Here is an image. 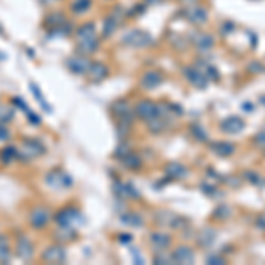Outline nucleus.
Masks as SVG:
<instances>
[{"label": "nucleus", "instance_id": "nucleus-1", "mask_svg": "<svg viewBox=\"0 0 265 265\" xmlns=\"http://www.w3.org/2000/svg\"><path fill=\"white\" fill-rule=\"evenodd\" d=\"M57 223H59L60 228H68V230H75L78 225L84 223V216L80 214V210L73 209V207H66L57 214Z\"/></svg>", "mask_w": 265, "mask_h": 265}, {"label": "nucleus", "instance_id": "nucleus-2", "mask_svg": "<svg viewBox=\"0 0 265 265\" xmlns=\"http://www.w3.org/2000/svg\"><path fill=\"white\" fill-rule=\"evenodd\" d=\"M122 43L133 48H145L149 44H152V37L151 34H147V32L140 30V28H133V30L124 34Z\"/></svg>", "mask_w": 265, "mask_h": 265}, {"label": "nucleus", "instance_id": "nucleus-3", "mask_svg": "<svg viewBox=\"0 0 265 265\" xmlns=\"http://www.w3.org/2000/svg\"><path fill=\"white\" fill-rule=\"evenodd\" d=\"M135 111L140 119H143V120H151V119H154V117H161L163 115L161 106L156 104L154 101H151V99H143V101H140V103L136 104Z\"/></svg>", "mask_w": 265, "mask_h": 265}, {"label": "nucleus", "instance_id": "nucleus-4", "mask_svg": "<svg viewBox=\"0 0 265 265\" xmlns=\"http://www.w3.org/2000/svg\"><path fill=\"white\" fill-rule=\"evenodd\" d=\"M182 75L186 76V80L193 87L200 88V90L207 88V85H209V80L205 78V75H203L196 66H186V68L182 69Z\"/></svg>", "mask_w": 265, "mask_h": 265}, {"label": "nucleus", "instance_id": "nucleus-5", "mask_svg": "<svg viewBox=\"0 0 265 265\" xmlns=\"http://www.w3.org/2000/svg\"><path fill=\"white\" fill-rule=\"evenodd\" d=\"M189 39L200 53H209L216 44L214 37L210 34H205V32H194V34H191Z\"/></svg>", "mask_w": 265, "mask_h": 265}, {"label": "nucleus", "instance_id": "nucleus-6", "mask_svg": "<svg viewBox=\"0 0 265 265\" xmlns=\"http://www.w3.org/2000/svg\"><path fill=\"white\" fill-rule=\"evenodd\" d=\"M18 154H23L25 159L37 158V156L44 154V145L37 140H25L23 145H21V151H18Z\"/></svg>", "mask_w": 265, "mask_h": 265}, {"label": "nucleus", "instance_id": "nucleus-7", "mask_svg": "<svg viewBox=\"0 0 265 265\" xmlns=\"http://www.w3.org/2000/svg\"><path fill=\"white\" fill-rule=\"evenodd\" d=\"M184 16H186V20L193 25H203L209 20L207 9L202 7V5H193V7L186 9V11H184Z\"/></svg>", "mask_w": 265, "mask_h": 265}, {"label": "nucleus", "instance_id": "nucleus-8", "mask_svg": "<svg viewBox=\"0 0 265 265\" xmlns=\"http://www.w3.org/2000/svg\"><path fill=\"white\" fill-rule=\"evenodd\" d=\"M246 129V122L237 117V115H232V117H226L225 120L221 122V131L226 133V135H237L241 131Z\"/></svg>", "mask_w": 265, "mask_h": 265}, {"label": "nucleus", "instance_id": "nucleus-9", "mask_svg": "<svg viewBox=\"0 0 265 265\" xmlns=\"http://www.w3.org/2000/svg\"><path fill=\"white\" fill-rule=\"evenodd\" d=\"M28 221H30V225L36 230L44 228L50 223V210L44 209V207H36L30 212V216H28Z\"/></svg>", "mask_w": 265, "mask_h": 265}, {"label": "nucleus", "instance_id": "nucleus-10", "mask_svg": "<svg viewBox=\"0 0 265 265\" xmlns=\"http://www.w3.org/2000/svg\"><path fill=\"white\" fill-rule=\"evenodd\" d=\"M66 66H68L69 71L75 73V75H85L88 66H90V62H88L87 55H75L66 60Z\"/></svg>", "mask_w": 265, "mask_h": 265}, {"label": "nucleus", "instance_id": "nucleus-11", "mask_svg": "<svg viewBox=\"0 0 265 265\" xmlns=\"http://www.w3.org/2000/svg\"><path fill=\"white\" fill-rule=\"evenodd\" d=\"M111 111L115 113V117H119L120 122L129 124L131 126V115H133V110H131V106H129L127 101H124V99L115 101V103L111 104Z\"/></svg>", "mask_w": 265, "mask_h": 265}, {"label": "nucleus", "instance_id": "nucleus-12", "mask_svg": "<svg viewBox=\"0 0 265 265\" xmlns=\"http://www.w3.org/2000/svg\"><path fill=\"white\" fill-rule=\"evenodd\" d=\"M43 260L46 264H64L66 262V251L62 246H50L43 251Z\"/></svg>", "mask_w": 265, "mask_h": 265}, {"label": "nucleus", "instance_id": "nucleus-13", "mask_svg": "<svg viewBox=\"0 0 265 265\" xmlns=\"http://www.w3.org/2000/svg\"><path fill=\"white\" fill-rule=\"evenodd\" d=\"M46 182L53 187H68L73 184V178L68 174H64V172L53 170L46 175Z\"/></svg>", "mask_w": 265, "mask_h": 265}, {"label": "nucleus", "instance_id": "nucleus-14", "mask_svg": "<svg viewBox=\"0 0 265 265\" xmlns=\"http://www.w3.org/2000/svg\"><path fill=\"white\" fill-rule=\"evenodd\" d=\"M170 257H172V262H174V264L189 265L194 262V253H193V250H191L189 246H178L177 250H175Z\"/></svg>", "mask_w": 265, "mask_h": 265}, {"label": "nucleus", "instance_id": "nucleus-15", "mask_svg": "<svg viewBox=\"0 0 265 265\" xmlns=\"http://www.w3.org/2000/svg\"><path fill=\"white\" fill-rule=\"evenodd\" d=\"M87 76L90 82H94V84L103 82V80L108 76V68L103 62H92L87 69Z\"/></svg>", "mask_w": 265, "mask_h": 265}, {"label": "nucleus", "instance_id": "nucleus-16", "mask_svg": "<svg viewBox=\"0 0 265 265\" xmlns=\"http://www.w3.org/2000/svg\"><path fill=\"white\" fill-rule=\"evenodd\" d=\"M163 84V76L159 71H147L145 75L140 80V85H142L145 90H152V88L159 87Z\"/></svg>", "mask_w": 265, "mask_h": 265}, {"label": "nucleus", "instance_id": "nucleus-17", "mask_svg": "<svg viewBox=\"0 0 265 265\" xmlns=\"http://www.w3.org/2000/svg\"><path fill=\"white\" fill-rule=\"evenodd\" d=\"M97 46H99V37L92 36V37H87V39H78L76 50L80 52V55H92V53H95Z\"/></svg>", "mask_w": 265, "mask_h": 265}, {"label": "nucleus", "instance_id": "nucleus-18", "mask_svg": "<svg viewBox=\"0 0 265 265\" xmlns=\"http://www.w3.org/2000/svg\"><path fill=\"white\" fill-rule=\"evenodd\" d=\"M16 255H18L21 260H30L32 255H34V246H32V242L28 241L27 237H23V235L16 242Z\"/></svg>", "mask_w": 265, "mask_h": 265}, {"label": "nucleus", "instance_id": "nucleus-19", "mask_svg": "<svg viewBox=\"0 0 265 265\" xmlns=\"http://www.w3.org/2000/svg\"><path fill=\"white\" fill-rule=\"evenodd\" d=\"M210 151L219 158H230L235 152V145L230 142H210Z\"/></svg>", "mask_w": 265, "mask_h": 265}, {"label": "nucleus", "instance_id": "nucleus-20", "mask_svg": "<svg viewBox=\"0 0 265 265\" xmlns=\"http://www.w3.org/2000/svg\"><path fill=\"white\" fill-rule=\"evenodd\" d=\"M165 172H167V177L174 178V180L186 178L187 174H189V172H187V168L184 167V165H178V163H170V165H167Z\"/></svg>", "mask_w": 265, "mask_h": 265}, {"label": "nucleus", "instance_id": "nucleus-21", "mask_svg": "<svg viewBox=\"0 0 265 265\" xmlns=\"http://www.w3.org/2000/svg\"><path fill=\"white\" fill-rule=\"evenodd\" d=\"M172 239L170 235L167 234H161V232H154V234H151V244L154 246L156 251H165L170 246Z\"/></svg>", "mask_w": 265, "mask_h": 265}, {"label": "nucleus", "instance_id": "nucleus-22", "mask_svg": "<svg viewBox=\"0 0 265 265\" xmlns=\"http://www.w3.org/2000/svg\"><path fill=\"white\" fill-rule=\"evenodd\" d=\"M214 241H216V230L214 228H203L200 234H198V239H196V242L202 248H210V246L214 244Z\"/></svg>", "mask_w": 265, "mask_h": 265}, {"label": "nucleus", "instance_id": "nucleus-23", "mask_svg": "<svg viewBox=\"0 0 265 265\" xmlns=\"http://www.w3.org/2000/svg\"><path fill=\"white\" fill-rule=\"evenodd\" d=\"M28 87H30V90H32V95H34L37 103L41 104V108H43V110L46 111V113H52V104H50V103L46 101V97H44L43 92L39 90V87H37V85L34 84V82H30V84H28Z\"/></svg>", "mask_w": 265, "mask_h": 265}, {"label": "nucleus", "instance_id": "nucleus-24", "mask_svg": "<svg viewBox=\"0 0 265 265\" xmlns=\"http://www.w3.org/2000/svg\"><path fill=\"white\" fill-rule=\"evenodd\" d=\"M196 68L200 69V71L205 75V78L209 80H214V82H218L219 80V71L216 69V66H212V64H207V62H198Z\"/></svg>", "mask_w": 265, "mask_h": 265}, {"label": "nucleus", "instance_id": "nucleus-25", "mask_svg": "<svg viewBox=\"0 0 265 265\" xmlns=\"http://www.w3.org/2000/svg\"><path fill=\"white\" fill-rule=\"evenodd\" d=\"M92 36H97L95 25L92 23V21L84 23L82 27H78V30H76V39H87V37H92Z\"/></svg>", "mask_w": 265, "mask_h": 265}, {"label": "nucleus", "instance_id": "nucleus-26", "mask_svg": "<svg viewBox=\"0 0 265 265\" xmlns=\"http://www.w3.org/2000/svg\"><path fill=\"white\" fill-rule=\"evenodd\" d=\"M122 163H124V167L129 168V170H138V168H142V159H140V156H136L135 152H127L122 158Z\"/></svg>", "mask_w": 265, "mask_h": 265}, {"label": "nucleus", "instance_id": "nucleus-27", "mask_svg": "<svg viewBox=\"0 0 265 265\" xmlns=\"http://www.w3.org/2000/svg\"><path fill=\"white\" fill-rule=\"evenodd\" d=\"M117 25H119V20H117V16H113V14H110L104 20V23H103V36L104 37H110L111 34H113L115 30H117Z\"/></svg>", "mask_w": 265, "mask_h": 265}, {"label": "nucleus", "instance_id": "nucleus-28", "mask_svg": "<svg viewBox=\"0 0 265 265\" xmlns=\"http://www.w3.org/2000/svg\"><path fill=\"white\" fill-rule=\"evenodd\" d=\"M122 223H126L129 226H135V228H140L143 225V218L136 212H126L122 216Z\"/></svg>", "mask_w": 265, "mask_h": 265}, {"label": "nucleus", "instance_id": "nucleus-29", "mask_svg": "<svg viewBox=\"0 0 265 265\" xmlns=\"http://www.w3.org/2000/svg\"><path fill=\"white\" fill-rule=\"evenodd\" d=\"M92 5V0H73L71 2V11L75 14H84L90 9Z\"/></svg>", "mask_w": 265, "mask_h": 265}, {"label": "nucleus", "instance_id": "nucleus-30", "mask_svg": "<svg viewBox=\"0 0 265 265\" xmlns=\"http://www.w3.org/2000/svg\"><path fill=\"white\" fill-rule=\"evenodd\" d=\"M147 127H149V131L151 133H161L165 127H167V122L161 119V117H154V119H151V120H147Z\"/></svg>", "mask_w": 265, "mask_h": 265}, {"label": "nucleus", "instance_id": "nucleus-31", "mask_svg": "<svg viewBox=\"0 0 265 265\" xmlns=\"http://www.w3.org/2000/svg\"><path fill=\"white\" fill-rule=\"evenodd\" d=\"M230 216H232V209H230V205H218L216 210L212 212V218L219 219V221H226V218H230Z\"/></svg>", "mask_w": 265, "mask_h": 265}, {"label": "nucleus", "instance_id": "nucleus-32", "mask_svg": "<svg viewBox=\"0 0 265 265\" xmlns=\"http://www.w3.org/2000/svg\"><path fill=\"white\" fill-rule=\"evenodd\" d=\"M16 156H18V149H14V147H5L4 151L0 152V159H2V163H5V165L14 161Z\"/></svg>", "mask_w": 265, "mask_h": 265}, {"label": "nucleus", "instance_id": "nucleus-33", "mask_svg": "<svg viewBox=\"0 0 265 265\" xmlns=\"http://www.w3.org/2000/svg\"><path fill=\"white\" fill-rule=\"evenodd\" d=\"M191 133H193V136L196 140H200V142H209V136H207L205 129H203L200 124H191Z\"/></svg>", "mask_w": 265, "mask_h": 265}, {"label": "nucleus", "instance_id": "nucleus-34", "mask_svg": "<svg viewBox=\"0 0 265 265\" xmlns=\"http://www.w3.org/2000/svg\"><path fill=\"white\" fill-rule=\"evenodd\" d=\"M14 117V111H12V108L9 106H0V122L2 124H7L9 120Z\"/></svg>", "mask_w": 265, "mask_h": 265}, {"label": "nucleus", "instance_id": "nucleus-35", "mask_svg": "<svg viewBox=\"0 0 265 265\" xmlns=\"http://www.w3.org/2000/svg\"><path fill=\"white\" fill-rule=\"evenodd\" d=\"M172 262V257L170 255H165V251H158V255H154V264H170Z\"/></svg>", "mask_w": 265, "mask_h": 265}, {"label": "nucleus", "instance_id": "nucleus-36", "mask_svg": "<svg viewBox=\"0 0 265 265\" xmlns=\"http://www.w3.org/2000/svg\"><path fill=\"white\" fill-rule=\"evenodd\" d=\"M9 257H11V251H9L7 242L2 241V246H0V262H9Z\"/></svg>", "mask_w": 265, "mask_h": 265}, {"label": "nucleus", "instance_id": "nucleus-37", "mask_svg": "<svg viewBox=\"0 0 265 265\" xmlns=\"http://www.w3.org/2000/svg\"><path fill=\"white\" fill-rule=\"evenodd\" d=\"M207 264H210V265H223V264H226V262H225V258H223L221 255H209V257H207Z\"/></svg>", "mask_w": 265, "mask_h": 265}, {"label": "nucleus", "instance_id": "nucleus-38", "mask_svg": "<svg viewBox=\"0 0 265 265\" xmlns=\"http://www.w3.org/2000/svg\"><path fill=\"white\" fill-rule=\"evenodd\" d=\"M11 138V131L7 129V126L5 124L0 122V142H5V140Z\"/></svg>", "mask_w": 265, "mask_h": 265}, {"label": "nucleus", "instance_id": "nucleus-39", "mask_svg": "<svg viewBox=\"0 0 265 265\" xmlns=\"http://www.w3.org/2000/svg\"><path fill=\"white\" fill-rule=\"evenodd\" d=\"M244 177L248 178V180H250L251 184H260V182H262V180H260V175L255 174V172H246Z\"/></svg>", "mask_w": 265, "mask_h": 265}, {"label": "nucleus", "instance_id": "nucleus-40", "mask_svg": "<svg viewBox=\"0 0 265 265\" xmlns=\"http://www.w3.org/2000/svg\"><path fill=\"white\" fill-rule=\"evenodd\" d=\"M131 255H133V260H135V264H138V265L145 264V260H143V257L138 253V250H136V248H131Z\"/></svg>", "mask_w": 265, "mask_h": 265}, {"label": "nucleus", "instance_id": "nucleus-41", "mask_svg": "<svg viewBox=\"0 0 265 265\" xmlns=\"http://www.w3.org/2000/svg\"><path fill=\"white\" fill-rule=\"evenodd\" d=\"M127 152H129V149H127V145H119V147H117V152H115V156H117V158H120V159H122L124 156L127 154Z\"/></svg>", "mask_w": 265, "mask_h": 265}, {"label": "nucleus", "instance_id": "nucleus-42", "mask_svg": "<svg viewBox=\"0 0 265 265\" xmlns=\"http://www.w3.org/2000/svg\"><path fill=\"white\" fill-rule=\"evenodd\" d=\"M143 12H145V5H135V7H133V11H129L127 14L136 16V14H143Z\"/></svg>", "mask_w": 265, "mask_h": 265}, {"label": "nucleus", "instance_id": "nucleus-43", "mask_svg": "<svg viewBox=\"0 0 265 265\" xmlns=\"http://www.w3.org/2000/svg\"><path fill=\"white\" fill-rule=\"evenodd\" d=\"M255 225H257V228L265 230V214H262V216H258V218L255 219Z\"/></svg>", "mask_w": 265, "mask_h": 265}, {"label": "nucleus", "instance_id": "nucleus-44", "mask_svg": "<svg viewBox=\"0 0 265 265\" xmlns=\"http://www.w3.org/2000/svg\"><path fill=\"white\" fill-rule=\"evenodd\" d=\"M250 71L251 73H260V71H264V68H262L260 62H251L250 64Z\"/></svg>", "mask_w": 265, "mask_h": 265}, {"label": "nucleus", "instance_id": "nucleus-45", "mask_svg": "<svg viewBox=\"0 0 265 265\" xmlns=\"http://www.w3.org/2000/svg\"><path fill=\"white\" fill-rule=\"evenodd\" d=\"M232 30H234V23H232V21H225V25H223V28H221L223 34H230Z\"/></svg>", "mask_w": 265, "mask_h": 265}, {"label": "nucleus", "instance_id": "nucleus-46", "mask_svg": "<svg viewBox=\"0 0 265 265\" xmlns=\"http://www.w3.org/2000/svg\"><path fill=\"white\" fill-rule=\"evenodd\" d=\"M27 115H28V117H30V120H32V124H34V126H39V124H41V119H39V117H37L36 113H32V111L28 110V111H27Z\"/></svg>", "mask_w": 265, "mask_h": 265}, {"label": "nucleus", "instance_id": "nucleus-47", "mask_svg": "<svg viewBox=\"0 0 265 265\" xmlns=\"http://www.w3.org/2000/svg\"><path fill=\"white\" fill-rule=\"evenodd\" d=\"M202 189L205 191V194H209V196H212V194L216 193V187L209 186V184H202Z\"/></svg>", "mask_w": 265, "mask_h": 265}, {"label": "nucleus", "instance_id": "nucleus-48", "mask_svg": "<svg viewBox=\"0 0 265 265\" xmlns=\"http://www.w3.org/2000/svg\"><path fill=\"white\" fill-rule=\"evenodd\" d=\"M255 143H257V145H265V131L255 136Z\"/></svg>", "mask_w": 265, "mask_h": 265}, {"label": "nucleus", "instance_id": "nucleus-49", "mask_svg": "<svg viewBox=\"0 0 265 265\" xmlns=\"http://www.w3.org/2000/svg\"><path fill=\"white\" fill-rule=\"evenodd\" d=\"M119 241H120V242H124V244H126V242H127V244H129V242L133 241V237H131L129 234H120Z\"/></svg>", "mask_w": 265, "mask_h": 265}, {"label": "nucleus", "instance_id": "nucleus-50", "mask_svg": "<svg viewBox=\"0 0 265 265\" xmlns=\"http://www.w3.org/2000/svg\"><path fill=\"white\" fill-rule=\"evenodd\" d=\"M253 103H248V101H246L244 104H242V110L246 111V113H251V111H253Z\"/></svg>", "mask_w": 265, "mask_h": 265}, {"label": "nucleus", "instance_id": "nucleus-51", "mask_svg": "<svg viewBox=\"0 0 265 265\" xmlns=\"http://www.w3.org/2000/svg\"><path fill=\"white\" fill-rule=\"evenodd\" d=\"M147 4H159V2H161V0H145Z\"/></svg>", "mask_w": 265, "mask_h": 265}, {"label": "nucleus", "instance_id": "nucleus-52", "mask_svg": "<svg viewBox=\"0 0 265 265\" xmlns=\"http://www.w3.org/2000/svg\"><path fill=\"white\" fill-rule=\"evenodd\" d=\"M182 2H193V0H182Z\"/></svg>", "mask_w": 265, "mask_h": 265}]
</instances>
